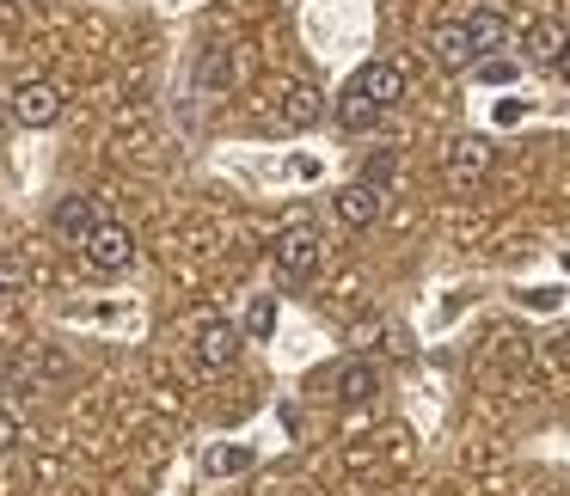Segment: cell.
I'll return each mask as SVG.
<instances>
[{
  "instance_id": "6da1fadb",
  "label": "cell",
  "mask_w": 570,
  "mask_h": 496,
  "mask_svg": "<svg viewBox=\"0 0 570 496\" xmlns=\"http://www.w3.org/2000/svg\"><path fill=\"white\" fill-rule=\"evenodd\" d=\"M276 282L283 288H307L313 276H320V264H325V239H320V227L313 221H295V227H283L276 234Z\"/></svg>"
},
{
  "instance_id": "7a4b0ae2",
  "label": "cell",
  "mask_w": 570,
  "mask_h": 496,
  "mask_svg": "<svg viewBox=\"0 0 570 496\" xmlns=\"http://www.w3.org/2000/svg\"><path fill=\"white\" fill-rule=\"evenodd\" d=\"M7 111H13L19 129H50L56 117H62V87H56V80H19Z\"/></svg>"
},
{
  "instance_id": "3957f363",
  "label": "cell",
  "mask_w": 570,
  "mask_h": 496,
  "mask_svg": "<svg viewBox=\"0 0 570 496\" xmlns=\"http://www.w3.org/2000/svg\"><path fill=\"white\" fill-rule=\"evenodd\" d=\"M239 325L234 319H197V331H190V356H197V368H234L239 361Z\"/></svg>"
},
{
  "instance_id": "277c9868",
  "label": "cell",
  "mask_w": 570,
  "mask_h": 496,
  "mask_svg": "<svg viewBox=\"0 0 570 496\" xmlns=\"http://www.w3.org/2000/svg\"><path fill=\"white\" fill-rule=\"evenodd\" d=\"M87 264L92 270H105V276H117V270H129V264H136V234H129L124 221H99L87 234Z\"/></svg>"
},
{
  "instance_id": "5b68a950",
  "label": "cell",
  "mask_w": 570,
  "mask_h": 496,
  "mask_svg": "<svg viewBox=\"0 0 570 496\" xmlns=\"http://www.w3.org/2000/svg\"><path fill=\"white\" fill-rule=\"evenodd\" d=\"M350 87H356L362 99L386 117L399 99H405V68H399V62H362L356 75H350Z\"/></svg>"
},
{
  "instance_id": "8992f818",
  "label": "cell",
  "mask_w": 570,
  "mask_h": 496,
  "mask_svg": "<svg viewBox=\"0 0 570 496\" xmlns=\"http://www.w3.org/2000/svg\"><path fill=\"white\" fill-rule=\"evenodd\" d=\"M491 160H497V148H491L484 136H460L454 148H448V185H460V190L484 185V172H491Z\"/></svg>"
},
{
  "instance_id": "52a82bcc",
  "label": "cell",
  "mask_w": 570,
  "mask_h": 496,
  "mask_svg": "<svg viewBox=\"0 0 570 496\" xmlns=\"http://www.w3.org/2000/svg\"><path fill=\"white\" fill-rule=\"evenodd\" d=\"M325 117V92L313 87V80H288L283 92H276V123L283 129H313Z\"/></svg>"
},
{
  "instance_id": "ba28073f",
  "label": "cell",
  "mask_w": 570,
  "mask_h": 496,
  "mask_svg": "<svg viewBox=\"0 0 570 496\" xmlns=\"http://www.w3.org/2000/svg\"><path fill=\"white\" fill-rule=\"evenodd\" d=\"M99 221H105V215H99V202H92V197H62V202H56V215H50L56 239H68V246H87V234Z\"/></svg>"
},
{
  "instance_id": "9c48e42d",
  "label": "cell",
  "mask_w": 570,
  "mask_h": 496,
  "mask_svg": "<svg viewBox=\"0 0 570 496\" xmlns=\"http://www.w3.org/2000/svg\"><path fill=\"white\" fill-rule=\"evenodd\" d=\"M239 80V62H234V50H222V43H209V50L197 56V68H190V87L197 92H227Z\"/></svg>"
},
{
  "instance_id": "30bf717a",
  "label": "cell",
  "mask_w": 570,
  "mask_h": 496,
  "mask_svg": "<svg viewBox=\"0 0 570 496\" xmlns=\"http://www.w3.org/2000/svg\"><path fill=\"white\" fill-rule=\"evenodd\" d=\"M430 56H435V68H448V75H460V68H472L479 56H472V38H466V26H435V38H430Z\"/></svg>"
},
{
  "instance_id": "8fae6325",
  "label": "cell",
  "mask_w": 570,
  "mask_h": 496,
  "mask_svg": "<svg viewBox=\"0 0 570 496\" xmlns=\"http://www.w3.org/2000/svg\"><path fill=\"white\" fill-rule=\"evenodd\" d=\"M460 26H466V38H472V56H497L509 43V19L497 13V7H479V13H466Z\"/></svg>"
},
{
  "instance_id": "7c38bea8",
  "label": "cell",
  "mask_w": 570,
  "mask_h": 496,
  "mask_svg": "<svg viewBox=\"0 0 570 496\" xmlns=\"http://www.w3.org/2000/svg\"><path fill=\"white\" fill-rule=\"evenodd\" d=\"M332 386H337V405H368L381 393V374H374V361H344L332 374Z\"/></svg>"
},
{
  "instance_id": "4fadbf2b",
  "label": "cell",
  "mask_w": 570,
  "mask_h": 496,
  "mask_svg": "<svg viewBox=\"0 0 570 496\" xmlns=\"http://www.w3.org/2000/svg\"><path fill=\"white\" fill-rule=\"evenodd\" d=\"M337 221H344V227H374V221H381V190H368L362 178H356V185H344V190H337Z\"/></svg>"
},
{
  "instance_id": "5bb4252c",
  "label": "cell",
  "mask_w": 570,
  "mask_h": 496,
  "mask_svg": "<svg viewBox=\"0 0 570 496\" xmlns=\"http://www.w3.org/2000/svg\"><path fill=\"white\" fill-rule=\"evenodd\" d=\"M252 447L246 442H209L203 447V478H239V472H252Z\"/></svg>"
},
{
  "instance_id": "9a60e30c",
  "label": "cell",
  "mask_w": 570,
  "mask_h": 496,
  "mask_svg": "<svg viewBox=\"0 0 570 496\" xmlns=\"http://www.w3.org/2000/svg\"><path fill=\"white\" fill-rule=\"evenodd\" d=\"M564 38H570V31H558L552 19H528V26L515 31V43H521V56H528V62H552V56L564 50Z\"/></svg>"
},
{
  "instance_id": "2e32d148",
  "label": "cell",
  "mask_w": 570,
  "mask_h": 496,
  "mask_svg": "<svg viewBox=\"0 0 570 496\" xmlns=\"http://www.w3.org/2000/svg\"><path fill=\"white\" fill-rule=\"evenodd\" d=\"M374 123H381V111H374V105H368V99H362V92L344 80V92H337V129L362 136V129H374Z\"/></svg>"
},
{
  "instance_id": "e0dca14e",
  "label": "cell",
  "mask_w": 570,
  "mask_h": 496,
  "mask_svg": "<svg viewBox=\"0 0 570 496\" xmlns=\"http://www.w3.org/2000/svg\"><path fill=\"white\" fill-rule=\"evenodd\" d=\"M271 331H276V295H258L246 307V319H239V337L246 344H271Z\"/></svg>"
},
{
  "instance_id": "ac0fdd59",
  "label": "cell",
  "mask_w": 570,
  "mask_h": 496,
  "mask_svg": "<svg viewBox=\"0 0 570 496\" xmlns=\"http://www.w3.org/2000/svg\"><path fill=\"white\" fill-rule=\"evenodd\" d=\"M472 68H479L484 87H515V80H521V62H515V56H479Z\"/></svg>"
},
{
  "instance_id": "d6986e66",
  "label": "cell",
  "mask_w": 570,
  "mask_h": 496,
  "mask_svg": "<svg viewBox=\"0 0 570 496\" xmlns=\"http://www.w3.org/2000/svg\"><path fill=\"white\" fill-rule=\"evenodd\" d=\"M393 178H399V153H393V148L368 153V166H362V185H368V190H386Z\"/></svg>"
},
{
  "instance_id": "ffe728a7",
  "label": "cell",
  "mask_w": 570,
  "mask_h": 496,
  "mask_svg": "<svg viewBox=\"0 0 570 496\" xmlns=\"http://www.w3.org/2000/svg\"><path fill=\"white\" fill-rule=\"evenodd\" d=\"M13 447H19V417H13L7 405H0V459L13 454Z\"/></svg>"
},
{
  "instance_id": "44dd1931",
  "label": "cell",
  "mask_w": 570,
  "mask_h": 496,
  "mask_svg": "<svg viewBox=\"0 0 570 496\" xmlns=\"http://www.w3.org/2000/svg\"><path fill=\"white\" fill-rule=\"evenodd\" d=\"M521 117H528V105H521V99H503V105H497V123H521Z\"/></svg>"
},
{
  "instance_id": "7402d4cb",
  "label": "cell",
  "mask_w": 570,
  "mask_h": 496,
  "mask_svg": "<svg viewBox=\"0 0 570 496\" xmlns=\"http://www.w3.org/2000/svg\"><path fill=\"white\" fill-rule=\"evenodd\" d=\"M552 68H558V80H564V87H570V38H564V50L552 56Z\"/></svg>"
},
{
  "instance_id": "603a6c76",
  "label": "cell",
  "mask_w": 570,
  "mask_h": 496,
  "mask_svg": "<svg viewBox=\"0 0 570 496\" xmlns=\"http://www.w3.org/2000/svg\"><path fill=\"white\" fill-rule=\"evenodd\" d=\"M7 7H43V0H7Z\"/></svg>"
},
{
  "instance_id": "cb8c5ba5",
  "label": "cell",
  "mask_w": 570,
  "mask_h": 496,
  "mask_svg": "<svg viewBox=\"0 0 570 496\" xmlns=\"http://www.w3.org/2000/svg\"><path fill=\"white\" fill-rule=\"evenodd\" d=\"M0 288H7V282H0Z\"/></svg>"
}]
</instances>
